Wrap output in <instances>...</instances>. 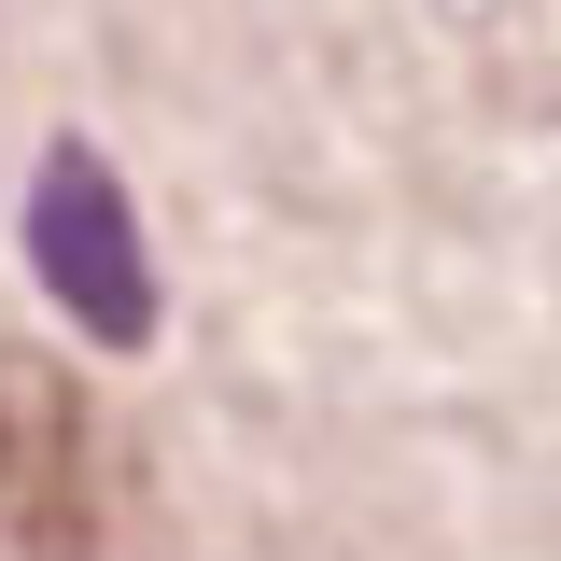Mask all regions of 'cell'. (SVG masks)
<instances>
[{"label": "cell", "instance_id": "obj_1", "mask_svg": "<svg viewBox=\"0 0 561 561\" xmlns=\"http://www.w3.org/2000/svg\"><path fill=\"white\" fill-rule=\"evenodd\" d=\"M0 561H140V463L113 408L0 351Z\"/></svg>", "mask_w": 561, "mask_h": 561}, {"label": "cell", "instance_id": "obj_2", "mask_svg": "<svg viewBox=\"0 0 561 561\" xmlns=\"http://www.w3.org/2000/svg\"><path fill=\"white\" fill-rule=\"evenodd\" d=\"M28 267L57 280V309L99 351H140V337H154L140 210H127V183L99 169V140H57V154H43V183H28Z\"/></svg>", "mask_w": 561, "mask_h": 561}]
</instances>
